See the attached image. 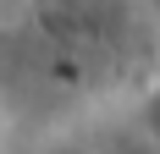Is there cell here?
I'll list each match as a JSON object with an SVG mask.
<instances>
[{"label": "cell", "mask_w": 160, "mask_h": 154, "mask_svg": "<svg viewBox=\"0 0 160 154\" xmlns=\"http://www.w3.org/2000/svg\"><path fill=\"white\" fill-rule=\"evenodd\" d=\"M132 17L127 0H44V28L83 50L99 44V55H116L132 39Z\"/></svg>", "instance_id": "6da1fadb"}, {"label": "cell", "mask_w": 160, "mask_h": 154, "mask_svg": "<svg viewBox=\"0 0 160 154\" xmlns=\"http://www.w3.org/2000/svg\"><path fill=\"white\" fill-rule=\"evenodd\" d=\"M138 132H144V143L160 154V77L144 88V105H138Z\"/></svg>", "instance_id": "7a4b0ae2"}]
</instances>
